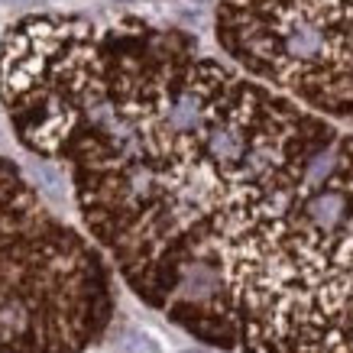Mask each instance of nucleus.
Instances as JSON below:
<instances>
[{
	"label": "nucleus",
	"mask_w": 353,
	"mask_h": 353,
	"mask_svg": "<svg viewBox=\"0 0 353 353\" xmlns=\"http://www.w3.org/2000/svg\"><path fill=\"white\" fill-rule=\"evenodd\" d=\"M165 321L224 353H353V133L334 120L263 188Z\"/></svg>",
	"instance_id": "1"
},
{
	"label": "nucleus",
	"mask_w": 353,
	"mask_h": 353,
	"mask_svg": "<svg viewBox=\"0 0 353 353\" xmlns=\"http://www.w3.org/2000/svg\"><path fill=\"white\" fill-rule=\"evenodd\" d=\"M214 36L253 81L353 123V0H217Z\"/></svg>",
	"instance_id": "3"
},
{
	"label": "nucleus",
	"mask_w": 353,
	"mask_h": 353,
	"mask_svg": "<svg viewBox=\"0 0 353 353\" xmlns=\"http://www.w3.org/2000/svg\"><path fill=\"white\" fill-rule=\"evenodd\" d=\"M179 353H214V350H198V347H194V350H179Z\"/></svg>",
	"instance_id": "5"
},
{
	"label": "nucleus",
	"mask_w": 353,
	"mask_h": 353,
	"mask_svg": "<svg viewBox=\"0 0 353 353\" xmlns=\"http://www.w3.org/2000/svg\"><path fill=\"white\" fill-rule=\"evenodd\" d=\"M114 314L108 256L0 156V353H88Z\"/></svg>",
	"instance_id": "2"
},
{
	"label": "nucleus",
	"mask_w": 353,
	"mask_h": 353,
	"mask_svg": "<svg viewBox=\"0 0 353 353\" xmlns=\"http://www.w3.org/2000/svg\"><path fill=\"white\" fill-rule=\"evenodd\" d=\"M123 353H162V347L146 331H130L123 337Z\"/></svg>",
	"instance_id": "4"
}]
</instances>
